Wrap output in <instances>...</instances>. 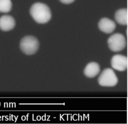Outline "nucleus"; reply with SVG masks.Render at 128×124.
Listing matches in <instances>:
<instances>
[{
  "label": "nucleus",
  "instance_id": "obj_1",
  "mask_svg": "<svg viewBox=\"0 0 128 124\" xmlns=\"http://www.w3.org/2000/svg\"><path fill=\"white\" fill-rule=\"evenodd\" d=\"M30 12L34 21L40 24L48 22L52 17V12L50 7L46 4L42 2L34 3L30 8Z\"/></svg>",
  "mask_w": 128,
  "mask_h": 124
},
{
  "label": "nucleus",
  "instance_id": "obj_2",
  "mask_svg": "<svg viewBox=\"0 0 128 124\" xmlns=\"http://www.w3.org/2000/svg\"><path fill=\"white\" fill-rule=\"evenodd\" d=\"M39 45V42L36 37L28 35L24 36L21 39L20 47L23 53L30 55L34 54L37 52Z\"/></svg>",
  "mask_w": 128,
  "mask_h": 124
},
{
  "label": "nucleus",
  "instance_id": "obj_3",
  "mask_svg": "<svg viewBox=\"0 0 128 124\" xmlns=\"http://www.w3.org/2000/svg\"><path fill=\"white\" fill-rule=\"evenodd\" d=\"M98 83L103 87H114L118 82V79L113 70L110 68L104 69L98 78Z\"/></svg>",
  "mask_w": 128,
  "mask_h": 124
},
{
  "label": "nucleus",
  "instance_id": "obj_4",
  "mask_svg": "<svg viewBox=\"0 0 128 124\" xmlns=\"http://www.w3.org/2000/svg\"><path fill=\"white\" fill-rule=\"evenodd\" d=\"M108 44L111 51L119 52L126 47V40L122 34L116 33L109 37L108 39Z\"/></svg>",
  "mask_w": 128,
  "mask_h": 124
},
{
  "label": "nucleus",
  "instance_id": "obj_5",
  "mask_svg": "<svg viewBox=\"0 0 128 124\" xmlns=\"http://www.w3.org/2000/svg\"><path fill=\"white\" fill-rule=\"evenodd\" d=\"M110 64L113 69L118 71H124L127 68V57L120 54L114 55L111 59Z\"/></svg>",
  "mask_w": 128,
  "mask_h": 124
},
{
  "label": "nucleus",
  "instance_id": "obj_6",
  "mask_svg": "<svg viewBox=\"0 0 128 124\" xmlns=\"http://www.w3.org/2000/svg\"><path fill=\"white\" fill-rule=\"evenodd\" d=\"M98 27L100 31L109 34L114 31L116 27V24L113 20L106 17H104L100 20Z\"/></svg>",
  "mask_w": 128,
  "mask_h": 124
},
{
  "label": "nucleus",
  "instance_id": "obj_7",
  "mask_svg": "<svg viewBox=\"0 0 128 124\" xmlns=\"http://www.w3.org/2000/svg\"><path fill=\"white\" fill-rule=\"evenodd\" d=\"M16 22L13 17L8 15H4L0 17V29L3 31H9L13 29Z\"/></svg>",
  "mask_w": 128,
  "mask_h": 124
},
{
  "label": "nucleus",
  "instance_id": "obj_8",
  "mask_svg": "<svg viewBox=\"0 0 128 124\" xmlns=\"http://www.w3.org/2000/svg\"><path fill=\"white\" fill-rule=\"evenodd\" d=\"M100 72V66L98 63L91 62L88 63L84 69V75L88 78H94Z\"/></svg>",
  "mask_w": 128,
  "mask_h": 124
},
{
  "label": "nucleus",
  "instance_id": "obj_9",
  "mask_svg": "<svg viewBox=\"0 0 128 124\" xmlns=\"http://www.w3.org/2000/svg\"><path fill=\"white\" fill-rule=\"evenodd\" d=\"M114 19L118 24L126 25L128 23L127 9L124 8L118 10L115 13Z\"/></svg>",
  "mask_w": 128,
  "mask_h": 124
},
{
  "label": "nucleus",
  "instance_id": "obj_10",
  "mask_svg": "<svg viewBox=\"0 0 128 124\" xmlns=\"http://www.w3.org/2000/svg\"><path fill=\"white\" fill-rule=\"evenodd\" d=\"M12 7V3L10 0H0V12H8Z\"/></svg>",
  "mask_w": 128,
  "mask_h": 124
},
{
  "label": "nucleus",
  "instance_id": "obj_11",
  "mask_svg": "<svg viewBox=\"0 0 128 124\" xmlns=\"http://www.w3.org/2000/svg\"><path fill=\"white\" fill-rule=\"evenodd\" d=\"M75 0H60V1L64 4H70L73 2Z\"/></svg>",
  "mask_w": 128,
  "mask_h": 124
}]
</instances>
